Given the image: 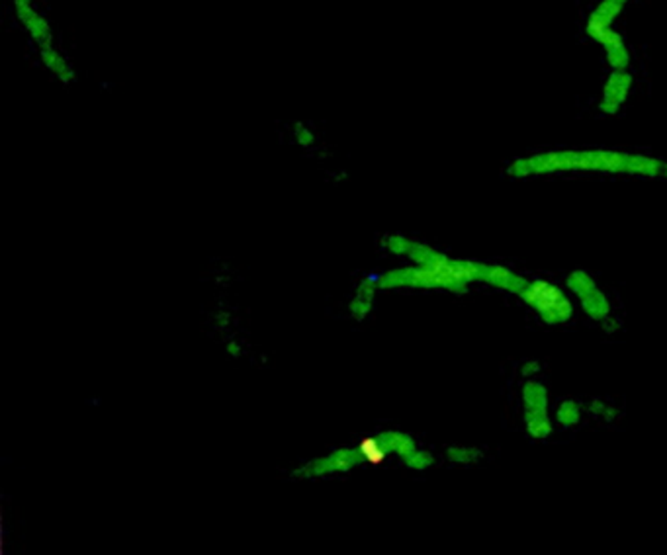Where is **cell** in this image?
Wrapping results in <instances>:
<instances>
[{"label":"cell","instance_id":"cell-1","mask_svg":"<svg viewBox=\"0 0 667 555\" xmlns=\"http://www.w3.org/2000/svg\"><path fill=\"white\" fill-rule=\"evenodd\" d=\"M663 160L655 157L611 151V149H563V151L516 159L509 165L507 175L513 178H531L558 175V172H607V175L655 178L663 175Z\"/></svg>","mask_w":667,"mask_h":555},{"label":"cell","instance_id":"cell-2","mask_svg":"<svg viewBox=\"0 0 667 555\" xmlns=\"http://www.w3.org/2000/svg\"><path fill=\"white\" fill-rule=\"evenodd\" d=\"M516 297L548 327L566 325L576 315L578 309L566 286L550 282L546 278L528 280Z\"/></svg>","mask_w":667,"mask_h":555},{"label":"cell","instance_id":"cell-3","mask_svg":"<svg viewBox=\"0 0 667 555\" xmlns=\"http://www.w3.org/2000/svg\"><path fill=\"white\" fill-rule=\"evenodd\" d=\"M623 6L625 5L617 3V0H601L589 14L588 26H585L588 36L603 45L607 61L613 67V71H626L630 65V53L625 38L613 30L615 20L623 13Z\"/></svg>","mask_w":667,"mask_h":555},{"label":"cell","instance_id":"cell-4","mask_svg":"<svg viewBox=\"0 0 667 555\" xmlns=\"http://www.w3.org/2000/svg\"><path fill=\"white\" fill-rule=\"evenodd\" d=\"M521 407L525 432L533 441H546L554 434V409H552L550 389L540 379L523 381L521 387Z\"/></svg>","mask_w":667,"mask_h":555},{"label":"cell","instance_id":"cell-5","mask_svg":"<svg viewBox=\"0 0 667 555\" xmlns=\"http://www.w3.org/2000/svg\"><path fill=\"white\" fill-rule=\"evenodd\" d=\"M563 286H566V290L576 302V307H580L581 314L588 315L591 321L601 323L605 317L613 315L611 299L588 270L576 268L568 272Z\"/></svg>","mask_w":667,"mask_h":555},{"label":"cell","instance_id":"cell-6","mask_svg":"<svg viewBox=\"0 0 667 555\" xmlns=\"http://www.w3.org/2000/svg\"><path fill=\"white\" fill-rule=\"evenodd\" d=\"M382 287H413V290H443L451 294H466L468 287L458 284L446 274L431 268V266L413 264L389 272L379 282Z\"/></svg>","mask_w":667,"mask_h":555},{"label":"cell","instance_id":"cell-7","mask_svg":"<svg viewBox=\"0 0 667 555\" xmlns=\"http://www.w3.org/2000/svg\"><path fill=\"white\" fill-rule=\"evenodd\" d=\"M36 57L45 75L53 78L55 83H59L61 86H71L78 80V68L75 67L71 57L61 50V45L59 48L36 53Z\"/></svg>","mask_w":667,"mask_h":555},{"label":"cell","instance_id":"cell-8","mask_svg":"<svg viewBox=\"0 0 667 555\" xmlns=\"http://www.w3.org/2000/svg\"><path fill=\"white\" fill-rule=\"evenodd\" d=\"M632 83H635V78H632L628 71H613L603 86L599 110L607 115L618 114L620 108L625 106V102L628 100Z\"/></svg>","mask_w":667,"mask_h":555},{"label":"cell","instance_id":"cell-9","mask_svg":"<svg viewBox=\"0 0 667 555\" xmlns=\"http://www.w3.org/2000/svg\"><path fill=\"white\" fill-rule=\"evenodd\" d=\"M585 413V403L568 397L562 399L554 407V423L560 429H576L583 423Z\"/></svg>","mask_w":667,"mask_h":555},{"label":"cell","instance_id":"cell-10","mask_svg":"<svg viewBox=\"0 0 667 555\" xmlns=\"http://www.w3.org/2000/svg\"><path fill=\"white\" fill-rule=\"evenodd\" d=\"M446 458L456 466H476L484 459V452H481V448L478 446L454 444L446 450Z\"/></svg>","mask_w":667,"mask_h":555},{"label":"cell","instance_id":"cell-11","mask_svg":"<svg viewBox=\"0 0 667 555\" xmlns=\"http://www.w3.org/2000/svg\"><path fill=\"white\" fill-rule=\"evenodd\" d=\"M585 413L603 423H615L620 414L618 407H615V405H611L605 399H589L588 403H585Z\"/></svg>","mask_w":667,"mask_h":555},{"label":"cell","instance_id":"cell-12","mask_svg":"<svg viewBox=\"0 0 667 555\" xmlns=\"http://www.w3.org/2000/svg\"><path fill=\"white\" fill-rule=\"evenodd\" d=\"M290 130H292L294 141H296L297 145H300V147L309 149V147H314V145L317 143V135H315V132L312 130V125H307L306 122L296 120V122L290 125Z\"/></svg>","mask_w":667,"mask_h":555},{"label":"cell","instance_id":"cell-13","mask_svg":"<svg viewBox=\"0 0 667 555\" xmlns=\"http://www.w3.org/2000/svg\"><path fill=\"white\" fill-rule=\"evenodd\" d=\"M406 464L411 468V469H417V471H423V469H429L433 464H434V456L431 452H427V450H416L407 459Z\"/></svg>","mask_w":667,"mask_h":555},{"label":"cell","instance_id":"cell-14","mask_svg":"<svg viewBox=\"0 0 667 555\" xmlns=\"http://www.w3.org/2000/svg\"><path fill=\"white\" fill-rule=\"evenodd\" d=\"M540 374H543V364H540L538 360H525L519 366V376L523 378V381L540 379Z\"/></svg>","mask_w":667,"mask_h":555},{"label":"cell","instance_id":"cell-15","mask_svg":"<svg viewBox=\"0 0 667 555\" xmlns=\"http://www.w3.org/2000/svg\"><path fill=\"white\" fill-rule=\"evenodd\" d=\"M599 327H601V331H603L605 334H617V332L620 331V321H618L615 315H608V317H605V319L599 323Z\"/></svg>","mask_w":667,"mask_h":555},{"label":"cell","instance_id":"cell-16","mask_svg":"<svg viewBox=\"0 0 667 555\" xmlns=\"http://www.w3.org/2000/svg\"><path fill=\"white\" fill-rule=\"evenodd\" d=\"M662 177H665V178H667V163L663 165V175H662Z\"/></svg>","mask_w":667,"mask_h":555},{"label":"cell","instance_id":"cell-17","mask_svg":"<svg viewBox=\"0 0 667 555\" xmlns=\"http://www.w3.org/2000/svg\"><path fill=\"white\" fill-rule=\"evenodd\" d=\"M617 3H620V5H625V3H626V0H617Z\"/></svg>","mask_w":667,"mask_h":555}]
</instances>
